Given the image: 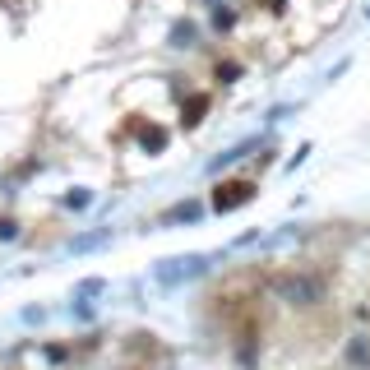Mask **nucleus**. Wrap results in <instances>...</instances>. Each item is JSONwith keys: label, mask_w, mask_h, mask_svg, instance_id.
I'll list each match as a JSON object with an SVG mask.
<instances>
[{"label": "nucleus", "mask_w": 370, "mask_h": 370, "mask_svg": "<svg viewBox=\"0 0 370 370\" xmlns=\"http://www.w3.org/2000/svg\"><path fill=\"white\" fill-rule=\"evenodd\" d=\"M278 296L287 301V306H320L324 301V278L315 273H282L278 278Z\"/></svg>", "instance_id": "1"}, {"label": "nucleus", "mask_w": 370, "mask_h": 370, "mask_svg": "<svg viewBox=\"0 0 370 370\" xmlns=\"http://www.w3.org/2000/svg\"><path fill=\"white\" fill-rule=\"evenodd\" d=\"M213 269V255H181V260H167V264H157V282L162 287H181V282H195V278H204Z\"/></svg>", "instance_id": "2"}, {"label": "nucleus", "mask_w": 370, "mask_h": 370, "mask_svg": "<svg viewBox=\"0 0 370 370\" xmlns=\"http://www.w3.org/2000/svg\"><path fill=\"white\" fill-rule=\"evenodd\" d=\"M250 199H255V185L250 181H222L213 190L208 208H213V213H231V208H241V204H250Z\"/></svg>", "instance_id": "3"}, {"label": "nucleus", "mask_w": 370, "mask_h": 370, "mask_svg": "<svg viewBox=\"0 0 370 370\" xmlns=\"http://www.w3.org/2000/svg\"><path fill=\"white\" fill-rule=\"evenodd\" d=\"M195 217H204V204L199 199H185V204H176V208H167L162 222H195Z\"/></svg>", "instance_id": "4"}, {"label": "nucleus", "mask_w": 370, "mask_h": 370, "mask_svg": "<svg viewBox=\"0 0 370 370\" xmlns=\"http://www.w3.org/2000/svg\"><path fill=\"white\" fill-rule=\"evenodd\" d=\"M250 148H260V139H246V144H231V148H227L222 157H213V162H208V171H222L227 162H236V157H246Z\"/></svg>", "instance_id": "5"}, {"label": "nucleus", "mask_w": 370, "mask_h": 370, "mask_svg": "<svg viewBox=\"0 0 370 370\" xmlns=\"http://www.w3.org/2000/svg\"><path fill=\"white\" fill-rule=\"evenodd\" d=\"M204 111H208V97H204V92H195V97L185 102V116H181V125H185V130H190V125H199V121H204Z\"/></svg>", "instance_id": "6"}, {"label": "nucleus", "mask_w": 370, "mask_h": 370, "mask_svg": "<svg viewBox=\"0 0 370 370\" xmlns=\"http://www.w3.org/2000/svg\"><path fill=\"white\" fill-rule=\"evenodd\" d=\"M139 135H144V148H148V153H162L167 130H157V125H139Z\"/></svg>", "instance_id": "7"}, {"label": "nucleus", "mask_w": 370, "mask_h": 370, "mask_svg": "<svg viewBox=\"0 0 370 370\" xmlns=\"http://www.w3.org/2000/svg\"><path fill=\"white\" fill-rule=\"evenodd\" d=\"M347 361H352V366H366V361H370V342H366V338H352V347H347Z\"/></svg>", "instance_id": "8"}, {"label": "nucleus", "mask_w": 370, "mask_h": 370, "mask_svg": "<svg viewBox=\"0 0 370 370\" xmlns=\"http://www.w3.org/2000/svg\"><path fill=\"white\" fill-rule=\"evenodd\" d=\"M171 42H176V46H190V42H195V23H185V19H181V23L171 28Z\"/></svg>", "instance_id": "9"}, {"label": "nucleus", "mask_w": 370, "mask_h": 370, "mask_svg": "<svg viewBox=\"0 0 370 370\" xmlns=\"http://www.w3.org/2000/svg\"><path fill=\"white\" fill-rule=\"evenodd\" d=\"M102 241H107V231H88V236L75 241V250H92V246H102Z\"/></svg>", "instance_id": "10"}, {"label": "nucleus", "mask_w": 370, "mask_h": 370, "mask_svg": "<svg viewBox=\"0 0 370 370\" xmlns=\"http://www.w3.org/2000/svg\"><path fill=\"white\" fill-rule=\"evenodd\" d=\"M217 79H222V84H236V79H241V70H236L231 61H222V65H217Z\"/></svg>", "instance_id": "11"}, {"label": "nucleus", "mask_w": 370, "mask_h": 370, "mask_svg": "<svg viewBox=\"0 0 370 370\" xmlns=\"http://www.w3.org/2000/svg\"><path fill=\"white\" fill-rule=\"evenodd\" d=\"M92 292H102V278H88V282H79V296H92Z\"/></svg>", "instance_id": "12"}]
</instances>
